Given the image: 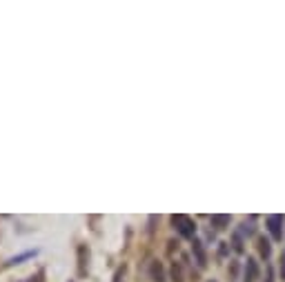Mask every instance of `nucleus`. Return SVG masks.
Segmentation results:
<instances>
[{
  "mask_svg": "<svg viewBox=\"0 0 285 282\" xmlns=\"http://www.w3.org/2000/svg\"><path fill=\"white\" fill-rule=\"evenodd\" d=\"M123 278H125V264H123V267L114 273V282H123Z\"/></svg>",
  "mask_w": 285,
  "mask_h": 282,
  "instance_id": "nucleus-10",
  "label": "nucleus"
},
{
  "mask_svg": "<svg viewBox=\"0 0 285 282\" xmlns=\"http://www.w3.org/2000/svg\"><path fill=\"white\" fill-rule=\"evenodd\" d=\"M259 278V264H256L254 258H247V264H245V280L243 282H254Z\"/></svg>",
  "mask_w": 285,
  "mask_h": 282,
  "instance_id": "nucleus-4",
  "label": "nucleus"
},
{
  "mask_svg": "<svg viewBox=\"0 0 285 282\" xmlns=\"http://www.w3.org/2000/svg\"><path fill=\"white\" fill-rule=\"evenodd\" d=\"M192 251H194V256H196V260H198V264L201 267H205L207 264V258H205V251H203V244L198 242V240H194L192 242Z\"/></svg>",
  "mask_w": 285,
  "mask_h": 282,
  "instance_id": "nucleus-6",
  "label": "nucleus"
},
{
  "mask_svg": "<svg viewBox=\"0 0 285 282\" xmlns=\"http://www.w3.org/2000/svg\"><path fill=\"white\" fill-rule=\"evenodd\" d=\"M259 249H261V256H265V258H270V242H267L265 238H261V242H259Z\"/></svg>",
  "mask_w": 285,
  "mask_h": 282,
  "instance_id": "nucleus-9",
  "label": "nucleus"
},
{
  "mask_svg": "<svg viewBox=\"0 0 285 282\" xmlns=\"http://www.w3.org/2000/svg\"><path fill=\"white\" fill-rule=\"evenodd\" d=\"M172 278H174V282H181V269L176 264L172 267Z\"/></svg>",
  "mask_w": 285,
  "mask_h": 282,
  "instance_id": "nucleus-11",
  "label": "nucleus"
},
{
  "mask_svg": "<svg viewBox=\"0 0 285 282\" xmlns=\"http://www.w3.org/2000/svg\"><path fill=\"white\" fill-rule=\"evenodd\" d=\"M38 254V249H34V251H25V254H20V256H14V258H9L5 262V267H14V264H23L25 260H29V258H34V256Z\"/></svg>",
  "mask_w": 285,
  "mask_h": 282,
  "instance_id": "nucleus-5",
  "label": "nucleus"
},
{
  "mask_svg": "<svg viewBox=\"0 0 285 282\" xmlns=\"http://www.w3.org/2000/svg\"><path fill=\"white\" fill-rule=\"evenodd\" d=\"M150 273H152V280H154V282H165V276H163V267H160V262H152V267H150Z\"/></svg>",
  "mask_w": 285,
  "mask_h": 282,
  "instance_id": "nucleus-7",
  "label": "nucleus"
},
{
  "mask_svg": "<svg viewBox=\"0 0 285 282\" xmlns=\"http://www.w3.org/2000/svg\"><path fill=\"white\" fill-rule=\"evenodd\" d=\"M172 225H174V229L179 231L183 238H194V231H196V225H194V220L189 218V215L185 213H176L172 215Z\"/></svg>",
  "mask_w": 285,
  "mask_h": 282,
  "instance_id": "nucleus-1",
  "label": "nucleus"
},
{
  "mask_svg": "<svg viewBox=\"0 0 285 282\" xmlns=\"http://www.w3.org/2000/svg\"><path fill=\"white\" fill-rule=\"evenodd\" d=\"M234 249H236V251H243V244H241V238H238V235H234Z\"/></svg>",
  "mask_w": 285,
  "mask_h": 282,
  "instance_id": "nucleus-12",
  "label": "nucleus"
},
{
  "mask_svg": "<svg viewBox=\"0 0 285 282\" xmlns=\"http://www.w3.org/2000/svg\"><path fill=\"white\" fill-rule=\"evenodd\" d=\"M212 225L216 227V229H225V227L230 225V215H221V213L212 215Z\"/></svg>",
  "mask_w": 285,
  "mask_h": 282,
  "instance_id": "nucleus-8",
  "label": "nucleus"
},
{
  "mask_svg": "<svg viewBox=\"0 0 285 282\" xmlns=\"http://www.w3.org/2000/svg\"><path fill=\"white\" fill-rule=\"evenodd\" d=\"M87 262H89V249L85 244H78V276H87Z\"/></svg>",
  "mask_w": 285,
  "mask_h": 282,
  "instance_id": "nucleus-3",
  "label": "nucleus"
},
{
  "mask_svg": "<svg viewBox=\"0 0 285 282\" xmlns=\"http://www.w3.org/2000/svg\"><path fill=\"white\" fill-rule=\"evenodd\" d=\"M265 227H267V231H270V235L274 240L283 238V231H281V227H283V218H281V215H270V218L265 220Z\"/></svg>",
  "mask_w": 285,
  "mask_h": 282,
  "instance_id": "nucleus-2",
  "label": "nucleus"
}]
</instances>
